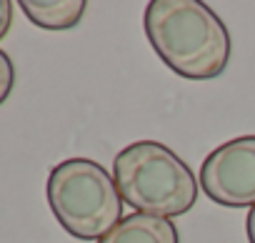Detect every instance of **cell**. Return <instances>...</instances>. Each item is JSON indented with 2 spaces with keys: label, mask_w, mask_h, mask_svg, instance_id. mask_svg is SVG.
<instances>
[{
  "label": "cell",
  "mask_w": 255,
  "mask_h": 243,
  "mask_svg": "<svg viewBox=\"0 0 255 243\" xmlns=\"http://www.w3.org/2000/svg\"><path fill=\"white\" fill-rule=\"evenodd\" d=\"M143 25L158 58L180 78L210 80L228 68L230 33L200 0H153Z\"/></svg>",
  "instance_id": "cell-1"
},
{
  "label": "cell",
  "mask_w": 255,
  "mask_h": 243,
  "mask_svg": "<svg viewBox=\"0 0 255 243\" xmlns=\"http://www.w3.org/2000/svg\"><path fill=\"white\" fill-rule=\"evenodd\" d=\"M118 191L135 213L173 218L188 213L198 201V178L188 163L158 141L125 146L113 161Z\"/></svg>",
  "instance_id": "cell-2"
},
{
  "label": "cell",
  "mask_w": 255,
  "mask_h": 243,
  "mask_svg": "<svg viewBox=\"0 0 255 243\" xmlns=\"http://www.w3.org/2000/svg\"><path fill=\"white\" fill-rule=\"evenodd\" d=\"M55 221L80 241H100L123 221V196L115 178L90 158L58 163L45 186Z\"/></svg>",
  "instance_id": "cell-3"
},
{
  "label": "cell",
  "mask_w": 255,
  "mask_h": 243,
  "mask_svg": "<svg viewBox=\"0 0 255 243\" xmlns=\"http://www.w3.org/2000/svg\"><path fill=\"white\" fill-rule=\"evenodd\" d=\"M203 193L225 208H255V136L218 146L200 166Z\"/></svg>",
  "instance_id": "cell-4"
},
{
  "label": "cell",
  "mask_w": 255,
  "mask_h": 243,
  "mask_svg": "<svg viewBox=\"0 0 255 243\" xmlns=\"http://www.w3.org/2000/svg\"><path fill=\"white\" fill-rule=\"evenodd\" d=\"M98 243H180V233L170 218L130 213Z\"/></svg>",
  "instance_id": "cell-5"
},
{
  "label": "cell",
  "mask_w": 255,
  "mask_h": 243,
  "mask_svg": "<svg viewBox=\"0 0 255 243\" xmlns=\"http://www.w3.org/2000/svg\"><path fill=\"white\" fill-rule=\"evenodd\" d=\"M20 10L43 30H70L85 13V0H23Z\"/></svg>",
  "instance_id": "cell-6"
},
{
  "label": "cell",
  "mask_w": 255,
  "mask_h": 243,
  "mask_svg": "<svg viewBox=\"0 0 255 243\" xmlns=\"http://www.w3.org/2000/svg\"><path fill=\"white\" fill-rule=\"evenodd\" d=\"M13 83H15V68H13V60L8 58V53L0 50V105H3L13 90Z\"/></svg>",
  "instance_id": "cell-7"
},
{
  "label": "cell",
  "mask_w": 255,
  "mask_h": 243,
  "mask_svg": "<svg viewBox=\"0 0 255 243\" xmlns=\"http://www.w3.org/2000/svg\"><path fill=\"white\" fill-rule=\"evenodd\" d=\"M10 23H13V3L10 0H0V40L10 30Z\"/></svg>",
  "instance_id": "cell-8"
},
{
  "label": "cell",
  "mask_w": 255,
  "mask_h": 243,
  "mask_svg": "<svg viewBox=\"0 0 255 243\" xmlns=\"http://www.w3.org/2000/svg\"><path fill=\"white\" fill-rule=\"evenodd\" d=\"M245 233H248V241L255 243V208H250V213L245 218Z\"/></svg>",
  "instance_id": "cell-9"
}]
</instances>
